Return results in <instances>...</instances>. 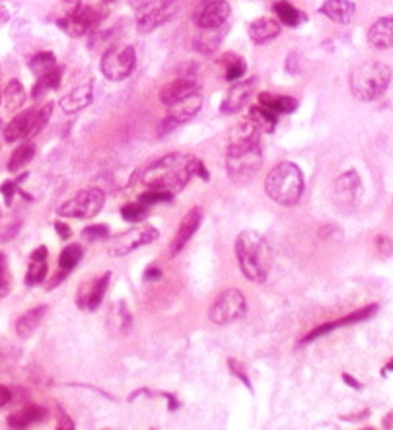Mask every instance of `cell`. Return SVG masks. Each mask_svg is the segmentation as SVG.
<instances>
[{
  "label": "cell",
  "mask_w": 393,
  "mask_h": 430,
  "mask_svg": "<svg viewBox=\"0 0 393 430\" xmlns=\"http://www.w3.org/2000/svg\"><path fill=\"white\" fill-rule=\"evenodd\" d=\"M109 2H111V0H109Z\"/></svg>",
  "instance_id": "cell-60"
},
{
  "label": "cell",
  "mask_w": 393,
  "mask_h": 430,
  "mask_svg": "<svg viewBox=\"0 0 393 430\" xmlns=\"http://www.w3.org/2000/svg\"><path fill=\"white\" fill-rule=\"evenodd\" d=\"M60 6L65 10V16H72L75 12L82 8V0H60Z\"/></svg>",
  "instance_id": "cell-49"
},
{
  "label": "cell",
  "mask_w": 393,
  "mask_h": 430,
  "mask_svg": "<svg viewBox=\"0 0 393 430\" xmlns=\"http://www.w3.org/2000/svg\"><path fill=\"white\" fill-rule=\"evenodd\" d=\"M57 429L59 430L75 429V422H72V419H70L65 411H63V407H57Z\"/></svg>",
  "instance_id": "cell-48"
},
{
  "label": "cell",
  "mask_w": 393,
  "mask_h": 430,
  "mask_svg": "<svg viewBox=\"0 0 393 430\" xmlns=\"http://www.w3.org/2000/svg\"><path fill=\"white\" fill-rule=\"evenodd\" d=\"M94 101V84L92 82H86L75 88L72 92H68L65 98H60L59 105L60 110L65 111L67 115L78 113V111L86 110L90 103Z\"/></svg>",
  "instance_id": "cell-22"
},
{
  "label": "cell",
  "mask_w": 393,
  "mask_h": 430,
  "mask_svg": "<svg viewBox=\"0 0 393 430\" xmlns=\"http://www.w3.org/2000/svg\"><path fill=\"white\" fill-rule=\"evenodd\" d=\"M230 60L232 63H228L226 65V80H230V82H236V80H240L243 74H245V60L238 59V57H230Z\"/></svg>",
  "instance_id": "cell-42"
},
{
  "label": "cell",
  "mask_w": 393,
  "mask_h": 430,
  "mask_svg": "<svg viewBox=\"0 0 393 430\" xmlns=\"http://www.w3.org/2000/svg\"><path fill=\"white\" fill-rule=\"evenodd\" d=\"M245 310H247V304H245V296L236 290V288H230L226 292L218 296L217 302L212 304L210 308L209 318L212 323L217 325H228V323H234V321L242 320L245 315Z\"/></svg>",
  "instance_id": "cell-9"
},
{
  "label": "cell",
  "mask_w": 393,
  "mask_h": 430,
  "mask_svg": "<svg viewBox=\"0 0 393 430\" xmlns=\"http://www.w3.org/2000/svg\"><path fill=\"white\" fill-rule=\"evenodd\" d=\"M55 230L59 232V236L63 237V240H68V237H70V228H68L65 222L57 220V222H55Z\"/></svg>",
  "instance_id": "cell-50"
},
{
  "label": "cell",
  "mask_w": 393,
  "mask_h": 430,
  "mask_svg": "<svg viewBox=\"0 0 393 430\" xmlns=\"http://www.w3.org/2000/svg\"><path fill=\"white\" fill-rule=\"evenodd\" d=\"M105 202V195L98 187H88L78 191L75 197H70L68 201L60 204L57 212L65 219H76V220H88L98 216L100 211L103 209Z\"/></svg>",
  "instance_id": "cell-6"
},
{
  "label": "cell",
  "mask_w": 393,
  "mask_h": 430,
  "mask_svg": "<svg viewBox=\"0 0 393 430\" xmlns=\"http://www.w3.org/2000/svg\"><path fill=\"white\" fill-rule=\"evenodd\" d=\"M376 252L382 255V257H389L393 252V242L389 240L387 236H384V234H380V236L376 237Z\"/></svg>",
  "instance_id": "cell-45"
},
{
  "label": "cell",
  "mask_w": 393,
  "mask_h": 430,
  "mask_svg": "<svg viewBox=\"0 0 393 430\" xmlns=\"http://www.w3.org/2000/svg\"><path fill=\"white\" fill-rule=\"evenodd\" d=\"M32 261H47V247H45V245L37 247V249L32 253Z\"/></svg>",
  "instance_id": "cell-51"
},
{
  "label": "cell",
  "mask_w": 393,
  "mask_h": 430,
  "mask_svg": "<svg viewBox=\"0 0 393 430\" xmlns=\"http://www.w3.org/2000/svg\"><path fill=\"white\" fill-rule=\"evenodd\" d=\"M281 35V24L275 18H259L250 25V37L255 45H265Z\"/></svg>",
  "instance_id": "cell-25"
},
{
  "label": "cell",
  "mask_w": 393,
  "mask_h": 430,
  "mask_svg": "<svg viewBox=\"0 0 393 430\" xmlns=\"http://www.w3.org/2000/svg\"><path fill=\"white\" fill-rule=\"evenodd\" d=\"M250 119H253L257 125H259L261 131H267L271 133L276 125V113L275 111L267 110L265 105H253L250 110Z\"/></svg>",
  "instance_id": "cell-33"
},
{
  "label": "cell",
  "mask_w": 393,
  "mask_h": 430,
  "mask_svg": "<svg viewBox=\"0 0 393 430\" xmlns=\"http://www.w3.org/2000/svg\"><path fill=\"white\" fill-rule=\"evenodd\" d=\"M47 417V409L39 407V405H24L22 409H18L16 413H12L8 417L10 429H27L34 426L37 422H41Z\"/></svg>",
  "instance_id": "cell-24"
},
{
  "label": "cell",
  "mask_w": 393,
  "mask_h": 430,
  "mask_svg": "<svg viewBox=\"0 0 393 430\" xmlns=\"http://www.w3.org/2000/svg\"><path fill=\"white\" fill-rule=\"evenodd\" d=\"M257 88V78H247V80H236L232 88L228 90L224 100L220 103V111L224 115H234L238 111L243 110V105L250 101V98Z\"/></svg>",
  "instance_id": "cell-14"
},
{
  "label": "cell",
  "mask_w": 393,
  "mask_h": 430,
  "mask_svg": "<svg viewBox=\"0 0 393 430\" xmlns=\"http://www.w3.org/2000/svg\"><path fill=\"white\" fill-rule=\"evenodd\" d=\"M389 370H393V363L387 364V366H385V370H384V372H389Z\"/></svg>",
  "instance_id": "cell-57"
},
{
  "label": "cell",
  "mask_w": 393,
  "mask_h": 430,
  "mask_svg": "<svg viewBox=\"0 0 393 430\" xmlns=\"http://www.w3.org/2000/svg\"><path fill=\"white\" fill-rule=\"evenodd\" d=\"M0 285L4 287H12V277L8 273V261H6V255L0 252Z\"/></svg>",
  "instance_id": "cell-47"
},
{
  "label": "cell",
  "mask_w": 393,
  "mask_h": 430,
  "mask_svg": "<svg viewBox=\"0 0 393 430\" xmlns=\"http://www.w3.org/2000/svg\"><path fill=\"white\" fill-rule=\"evenodd\" d=\"M0 126H2V123H0Z\"/></svg>",
  "instance_id": "cell-59"
},
{
  "label": "cell",
  "mask_w": 393,
  "mask_h": 430,
  "mask_svg": "<svg viewBox=\"0 0 393 430\" xmlns=\"http://www.w3.org/2000/svg\"><path fill=\"white\" fill-rule=\"evenodd\" d=\"M199 158L187 154H166L150 162L143 171V183L148 189H158L169 195L183 191L191 177L197 174Z\"/></svg>",
  "instance_id": "cell-1"
},
{
  "label": "cell",
  "mask_w": 393,
  "mask_h": 430,
  "mask_svg": "<svg viewBox=\"0 0 393 430\" xmlns=\"http://www.w3.org/2000/svg\"><path fill=\"white\" fill-rule=\"evenodd\" d=\"M376 312H378V304H372L368 308H362V310L351 313V315H344V318H341L339 321H335V323H337V327H343V325H351V323H359V321L368 320V318H372Z\"/></svg>",
  "instance_id": "cell-38"
},
{
  "label": "cell",
  "mask_w": 393,
  "mask_h": 430,
  "mask_svg": "<svg viewBox=\"0 0 393 430\" xmlns=\"http://www.w3.org/2000/svg\"><path fill=\"white\" fill-rule=\"evenodd\" d=\"M82 237L88 240V242H103V240L109 237V228L103 226V224H94V226L84 228Z\"/></svg>",
  "instance_id": "cell-41"
},
{
  "label": "cell",
  "mask_w": 393,
  "mask_h": 430,
  "mask_svg": "<svg viewBox=\"0 0 393 430\" xmlns=\"http://www.w3.org/2000/svg\"><path fill=\"white\" fill-rule=\"evenodd\" d=\"M121 214H123V219L127 220V222H143L146 216H148V204H144V202H129V204H125L123 209H121Z\"/></svg>",
  "instance_id": "cell-35"
},
{
  "label": "cell",
  "mask_w": 393,
  "mask_h": 430,
  "mask_svg": "<svg viewBox=\"0 0 393 430\" xmlns=\"http://www.w3.org/2000/svg\"><path fill=\"white\" fill-rule=\"evenodd\" d=\"M101 20H103V10L96 8V6H82L72 16H65L57 20V24L70 37H80V35L88 34L90 30H94Z\"/></svg>",
  "instance_id": "cell-12"
},
{
  "label": "cell",
  "mask_w": 393,
  "mask_h": 430,
  "mask_svg": "<svg viewBox=\"0 0 393 430\" xmlns=\"http://www.w3.org/2000/svg\"><path fill=\"white\" fill-rule=\"evenodd\" d=\"M366 41L372 49L389 51L393 49V16L378 18L368 27Z\"/></svg>",
  "instance_id": "cell-19"
},
{
  "label": "cell",
  "mask_w": 393,
  "mask_h": 430,
  "mask_svg": "<svg viewBox=\"0 0 393 430\" xmlns=\"http://www.w3.org/2000/svg\"><path fill=\"white\" fill-rule=\"evenodd\" d=\"M2 103H4V110L8 113L22 110V105L25 103V88L18 78H12L6 84L4 92H2Z\"/></svg>",
  "instance_id": "cell-27"
},
{
  "label": "cell",
  "mask_w": 393,
  "mask_h": 430,
  "mask_svg": "<svg viewBox=\"0 0 393 430\" xmlns=\"http://www.w3.org/2000/svg\"><path fill=\"white\" fill-rule=\"evenodd\" d=\"M160 277H162V273H160V269H156V267H150V269L144 273V278H146V280H158Z\"/></svg>",
  "instance_id": "cell-53"
},
{
  "label": "cell",
  "mask_w": 393,
  "mask_h": 430,
  "mask_svg": "<svg viewBox=\"0 0 393 430\" xmlns=\"http://www.w3.org/2000/svg\"><path fill=\"white\" fill-rule=\"evenodd\" d=\"M343 379H344V382H347V384H349V386H352V388H354V389L362 388V384H360V382H356V379H354V378H351L349 374H343Z\"/></svg>",
  "instance_id": "cell-55"
},
{
  "label": "cell",
  "mask_w": 393,
  "mask_h": 430,
  "mask_svg": "<svg viewBox=\"0 0 393 430\" xmlns=\"http://www.w3.org/2000/svg\"><path fill=\"white\" fill-rule=\"evenodd\" d=\"M360 193H362V181H360L359 174L354 169L352 171H344L343 176L337 177L333 199L341 209H352L359 202Z\"/></svg>",
  "instance_id": "cell-15"
},
{
  "label": "cell",
  "mask_w": 393,
  "mask_h": 430,
  "mask_svg": "<svg viewBox=\"0 0 393 430\" xmlns=\"http://www.w3.org/2000/svg\"><path fill=\"white\" fill-rule=\"evenodd\" d=\"M10 399H12V391L8 388H4V386H0V407L10 403Z\"/></svg>",
  "instance_id": "cell-52"
},
{
  "label": "cell",
  "mask_w": 393,
  "mask_h": 430,
  "mask_svg": "<svg viewBox=\"0 0 393 430\" xmlns=\"http://www.w3.org/2000/svg\"><path fill=\"white\" fill-rule=\"evenodd\" d=\"M138 201L150 207V204H158V202L174 201V195L166 193V191H158V189H148L146 193H143L138 197Z\"/></svg>",
  "instance_id": "cell-40"
},
{
  "label": "cell",
  "mask_w": 393,
  "mask_h": 430,
  "mask_svg": "<svg viewBox=\"0 0 393 430\" xmlns=\"http://www.w3.org/2000/svg\"><path fill=\"white\" fill-rule=\"evenodd\" d=\"M55 68H57V59H55V55L49 53V51L37 53V55L32 57V60H30V70H32L35 76L47 74V72L55 70Z\"/></svg>",
  "instance_id": "cell-32"
},
{
  "label": "cell",
  "mask_w": 393,
  "mask_h": 430,
  "mask_svg": "<svg viewBox=\"0 0 393 430\" xmlns=\"http://www.w3.org/2000/svg\"><path fill=\"white\" fill-rule=\"evenodd\" d=\"M160 237L158 230L150 224H138V226L127 230L123 234H119L109 247V253L113 257H121V255H129V253L136 252L138 247L156 242Z\"/></svg>",
  "instance_id": "cell-10"
},
{
  "label": "cell",
  "mask_w": 393,
  "mask_h": 430,
  "mask_svg": "<svg viewBox=\"0 0 393 430\" xmlns=\"http://www.w3.org/2000/svg\"><path fill=\"white\" fill-rule=\"evenodd\" d=\"M202 222V209L201 207H193L191 211H187V214L183 216V220L179 222L177 226V232L174 240H172V245H169V252H172V257H176L177 253L183 252V247L189 244V240L195 236V232L201 228Z\"/></svg>",
  "instance_id": "cell-17"
},
{
  "label": "cell",
  "mask_w": 393,
  "mask_h": 430,
  "mask_svg": "<svg viewBox=\"0 0 393 430\" xmlns=\"http://www.w3.org/2000/svg\"><path fill=\"white\" fill-rule=\"evenodd\" d=\"M47 313V306H37V308H32L27 310L24 315H20L16 321V333L20 339H27L32 337L35 333V329L39 327V323L45 318Z\"/></svg>",
  "instance_id": "cell-26"
},
{
  "label": "cell",
  "mask_w": 393,
  "mask_h": 430,
  "mask_svg": "<svg viewBox=\"0 0 393 430\" xmlns=\"http://www.w3.org/2000/svg\"><path fill=\"white\" fill-rule=\"evenodd\" d=\"M273 10H275L276 18H278V22L285 25H290V27H294V25H298L302 22V14L298 12V10L294 8L290 2H286V0H278V2H275V6H273Z\"/></svg>",
  "instance_id": "cell-31"
},
{
  "label": "cell",
  "mask_w": 393,
  "mask_h": 430,
  "mask_svg": "<svg viewBox=\"0 0 393 430\" xmlns=\"http://www.w3.org/2000/svg\"><path fill=\"white\" fill-rule=\"evenodd\" d=\"M392 84V68L382 60H366L351 72V92L360 101L380 100Z\"/></svg>",
  "instance_id": "cell-3"
},
{
  "label": "cell",
  "mask_w": 393,
  "mask_h": 430,
  "mask_svg": "<svg viewBox=\"0 0 393 430\" xmlns=\"http://www.w3.org/2000/svg\"><path fill=\"white\" fill-rule=\"evenodd\" d=\"M333 329H337V323H326V325H319V327H316L314 331H310L306 337H304V341H302V345H308V343H311V341H316V339L323 337V335H327V333H331Z\"/></svg>",
  "instance_id": "cell-43"
},
{
  "label": "cell",
  "mask_w": 393,
  "mask_h": 430,
  "mask_svg": "<svg viewBox=\"0 0 393 430\" xmlns=\"http://www.w3.org/2000/svg\"><path fill=\"white\" fill-rule=\"evenodd\" d=\"M319 14L329 18L335 24L349 25L356 14V4L352 0H326L319 6Z\"/></svg>",
  "instance_id": "cell-21"
},
{
  "label": "cell",
  "mask_w": 393,
  "mask_h": 430,
  "mask_svg": "<svg viewBox=\"0 0 393 430\" xmlns=\"http://www.w3.org/2000/svg\"><path fill=\"white\" fill-rule=\"evenodd\" d=\"M53 103H47V105H43L41 110L35 111V119H34V125H32V129H30V135H27V138H32V136L39 135L43 129H45V125L49 123L51 115H53Z\"/></svg>",
  "instance_id": "cell-37"
},
{
  "label": "cell",
  "mask_w": 393,
  "mask_h": 430,
  "mask_svg": "<svg viewBox=\"0 0 393 430\" xmlns=\"http://www.w3.org/2000/svg\"><path fill=\"white\" fill-rule=\"evenodd\" d=\"M35 156V144L34 143H24L18 146L16 150L12 152L8 160V171L10 174H16L22 168H25L30 162L34 160Z\"/></svg>",
  "instance_id": "cell-29"
},
{
  "label": "cell",
  "mask_w": 393,
  "mask_h": 430,
  "mask_svg": "<svg viewBox=\"0 0 393 430\" xmlns=\"http://www.w3.org/2000/svg\"><path fill=\"white\" fill-rule=\"evenodd\" d=\"M228 368H230V370H232V374H234L236 378L240 379V382H243V384H245V388L250 389H253V386H251V382H250V378H247V372L243 370V366L240 363H238V360H236V358H230V360H228Z\"/></svg>",
  "instance_id": "cell-44"
},
{
  "label": "cell",
  "mask_w": 393,
  "mask_h": 430,
  "mask_svg": "<svg viewBox=\"0 0 393 430\" xmlns=\"http://www.w3.org/2000/svg\"><path fill=\"white\" fill-rule=\"evenodd\" d=\"M179 12V0H152L138 10L136 30L138 34H152L156 27L174 20Z\"/></svg>",
  "instance_id": "cell-8"
},
{
  "label": "cell",
  "mask_w": 393,
  "mask_h": 430,
  "mask_svg": "<svg viewBox=\"0 0 393 430\" xmlns=\"http://www.w3.org/2000/svg\"><path fill=\"white\" fill-rule=\"evenodd\" d=\"M45 277H47V261H32L30 269H27V275H25V285L27 287L41 285Z\"/></svg>",
  "instance_id": "cell-36"
},
{
  "label": "cell",
  "mask_w": 393,
  "mask_h": 430,
  "mask_svg": "<svg viewBox=\"0 0 393 430\" xmlns=\"http://www.w3.org/2000/svg\"><path fill=\"white\" fill-rule=\"evenodd\" d=\"M109 280H111V273H103L90 282H84L78 290V306L86 312H96L105 296Z\"/></svg>",
  "instance_id": "cell-16"
},
{
  "label": "cell",
  "mask_w": 393,
  "mask_h": 430,
  "mask_svg": "<svg viewBox=\"0 0 393 430\" xmlns=\"http://www.w3.org/2000/svg\"><path fill=\"white\" fill-rule=\"evenodd\" d=\"M10 288H12V287H4V285H0V300H2V298H4V296L8 294V292H10Z\"/></svg>",
  "instance_id": "cell-56"
},
{
  "label": "cell",
  "mask_w": 393,
  "mask_h": 430,
  "mask_svg": "<svg viewBox=\"0 0 393 430\" xmlns=\"http://www.w3.org/2000/svg\"><path fill=\"white\" fill-rule=\"evenodd\" d=\"M59 86H60V68L57 67L55 70L47 72V74L37 76V82H35L34 86L32 98H34L35 101H39L45 93L49 92V90H57Z\"/></svg>",
  "instance_id": "cell-30"
},
{
  "label": "cell",
  "mask_w": 393,
  "mask_h": 430,
  "mask_svg": "<svg viewBox=\"0 0 393 430\" xmlns=\"http://www.w3.org/2000/svg\"><path fill=\"white\" fill-rule=\"evenodd\" d=\"M8 20H10V12L4 6H0V27L4 24H8Z\"/></svg>",
  "instance_id": "cell-54"
},
{
  "label": "cell",
  "mask_w": 393,
  "mask_h": 430,
  "mask_svg": "<svg viewBox=\"0 0 393 430\" xmlns=\"http://www.w3.org/2000/svg\"><path fill=\"white\" fill-rule=\"evenodd\" d=\"M80 259H82V247L78 244H72L68 245V247H65L63 249V253H60L59 257V267L60 271H72L80 263Z\"/></svg>",
  "instance_id": "cell-34"
},
{
  "label": "cell",
  "mask_w": 393,
  "mask_h": 430,
  "mask_svg": "<svg viewBox=\"0 0 393 430\" xmlns=\"http://www.w3.org/2000/svg\"><path fill=\"white\" fill-rule=\"evenodd\" d=\"M111 318L117 320V323H113V327L119 329V331L127 333V331L131 329V313L127 310L125 304H117V306L113 308V312H111Z\"/></svg>",
  "instance_id": "cell-39"
},
{
  "label": "cell",
  "mask_w": 393,
  "mask_h": 430,
  "mask_svg": "<svg viewBox=\"0 0 393 430\" xmlns=\"http://www.w3.org/2000/svg\"><path fill=\"white\" fill-rule=\"evenodd\" d=\"M136 67V51L131 45H115L109 47L101 57V74L111 82H121L134 72Z\"/></svg>",
  "instance_id": "cell-7"
},
{
  "label": "cell",
  "mask_w": 393,
  "mask_h": 430,
  "mask_svg": "<svg viewBox=\"0 0 393 430\" xmlns=\"http://www.w3.org/2000/svg\"><path fill=\"white\" fill-rule=\"evenodd\" d=\"M236 257L240 269L251 282H265L273 267V249L257 232H242L236 240Z\"/></svg>",
  "instance_id": "cell-2"
},
{
  "label": "cell",
  "mask_w": 393,
  "mask_h": 430,
  "mask_svg": "<svg viewBox=\"0 0 393 430\" xmlns=\"http://www.w3.org/2000/svg\"><path fill=\"white\" fill-rule=\"evenodd\" d=\"M267 195L283 207L298 204L304 193V176L302 169L292 162H281L269 171L265 179Z\"/></svg>",
  "instance_id": "cell-4"
},
{
  "label": "cell",
  "mask_w": 393,
  "mask_h": 430,
  "mask_svg": "<svg viewBox=\"0 0 393 430\" xmlns=\"http://www.w3.org/2000/svg\"><path fill=\"white\" fill-rule=\"evenodd\" d=\"M0 103H2V93H0Z\"/></svg>",
  "instance_id": "cell-58"
},
{
  "label": "cell",
  "mask_w": 393,
  "mask_h": 430,
  "mask_svg": "<svg viewBox=\"0 0 393 430\" xmlns=\"http://www.w3.org/2000/svg\"><path fill=\"white\" fill-rule=\"evenodd\" d=\"M202 107V96L201 92H195L191 96H187L185 100L177 101L169 107V115H167L162 123H160V131L158 135L164 136L167 133H172L176 126L183 125L187 121H191L193 117H197V113L201 111Z\"/></svg>",
  "instance_id": "cell-11"
},
{
  "label": "cell",
  "mask_w": 393,
  "mask_h": 430,
  "mask_svg": "<svg viewBox=\"0 0 393 430\" xmlns=\"http://www.w3.org/2000/svg\"><path fill=\"white\" fill-rule=\"evenodd\" d=\"M201 78L197 76V72H185L176 80L167 82L162 90H160V101L172 107L177 101L185 100L187 96H191L195 92H201Z\"/></svg>",
  "instance_id": "cell-13"
},
{
  "label": "cell",
  "mask_w": 393,
  "mask_h": 430,
  "mask_svg": "<svg viewBox=\"0 0 393 430\" xmlns=\"http://www.w3.org/2000/svg\"><path fill=\"white\" fill-rule=\"evenodd\" d=\"M226 25L220 27H201V32L193 37V49L202 55H212L217 53V49L222 45L224 37H226Z\"/></svg>",
  "instance_id": "cell-20"
},
{
  "label": "cell",
  "mask_w": 393,
  "mask_h": 430,
  "mask_svg": "<svg viewBox=\"0 0 393 430\" xmlns=\"http://www.w3.org/2000/svg\"><path fill=\"white\" fill-rule=\"evenodd\" d=\"M261 105H265L267 110L275 111L276 115L278 113H292L298 107V101L294 98H288V96H276V93H269V92H261L257 96Z\"/></svg>",
  "instance_id": "cell-28"
},
{
  "label": "cell",
  "mask_w": 393,
  "mask_h": 430,
  "mask_svg": "<svg viewBox=\"0 0 393 430\" xmlns=\"http://www.w3.org/2000/svg\"><path fill=\"white\" fill-rule=\"evenodd\" d=\"M263 154L259 144H228L226 171L236 185H247L257 176Z\"/></svg>",
  "instance_id": "cell-5"
},
{
  "label": "cell",
  "mask_w": 393,
  "mask_h": 430,
  "mask_svg": "<svg viewBox=\"0 0 393 430\" xmlns=\"http://www.w3.org/2000/svg\"><path fill=\"white\" fill-rule=\"evenodd\" d=\"M232 14V8L226 0H207L201 10L195 14V24L201 27H220L226 25L228 18Z\"/></svg>",
  "instance_id": "cell-18"
},
{
  "label": "cell",
  "mask_w": 393,
  "mask_h": 430,
  "mask_svg": "<svg viewBox=\"0 0 393 430\" xmlns=\"http://www.w3.org/2000/svg\"><path fill=\"white\" fill-rule=\"evenodd\" d=\"M18 191V183L16 181H4L2 185H0V193H2V197H4V202L6 204H12V201H14V195H16Z\"/></svg>",
  "instance_id": "cell-46"
},
{
  "label": "cell",
  "mask_w": 393,
  "mask_h": 430,
  "mask_svg": "<svg viewBox=\"0 0 393 430\" xmlns=\"http://www.w3.org/2000/svg\"><path fill=\"white\" fill-rule=\"evenodd\" d=\"M35 111L37 110H25L22 113H18L16 117L10 121L8 125L4 126V141L6 143H16L20 138H27L30 129L34 125Z\"/></svg>",
  "instance_id": "cell-23"
}]
</instances>
